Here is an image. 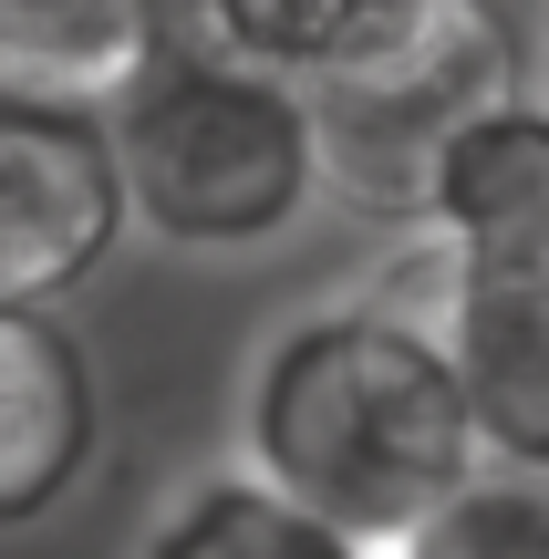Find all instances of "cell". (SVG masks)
<instances>
[{
  "label": "cell",
  "mask_w": 549,
  "mask_h": 559,
  "mask_svg": "<svg viewBox=\"0 0 549 559\" xmlns=\"http://www.w3.org/2000/svg\"><path fill=\"white\" fill-rule=\"evenodd\" d=\"M239 445L270 487L322 508L373 559H394L488 466L456 353L435 311H415L405 290L322 300V311L281 321L249 362Z\"/></svg>",
  "instance_id": "1"
},
{
  "label": "cell",
  "mask_w": 549,
  "mask_h": 559,
  "mask_svg": "<svg viewBox=\"0 0 549 559\" xmlns=\"http://www.w3.org/2000/svg\"><path fill=\"white\" fill-rule=\"evenodd\" d=\"M124 207L166 249H270L332 198L322 115L301 73L177 32L166 62L104 115Z\"/></svg>",
  "instance_id": "2"
},
{
  "label": "cell",
  "mask_w": 549,
  "mask_h": 559,
  "mask_svg": "<svg viewBox=\"0 0 549 559\" xmlns=\"http://www.w3.org/2000/svg\"><path fill=\"white\" fill-rule=\"evenodd\" d=\"M311 83L322 115V166L332 198L363 218L415 228L446 145L509 94H529V52H518L498 0H373L343 41H332Z\"/></svg>",
  "instance_id": "3"
},
{
  "label": "cell",
  "mask_w": 549,
  "mask_h": 559,
  "mask_svg": "<svg viewBox=\"0 0 549 559\" xmlns=\"http://www.w3.org/2000/svg\"><path fill=\"white\" fill-rule=\"evenodd\" d=\"M124 228H135V207H124V166H115L104 115L0 104V300L62 311L115 260Z\"/></svg>",
  "instance_id": "4"
},
{
  "label": "cell",
  "mask_w": 549,
  "mask_h": 559,
  "mask_svg": "<svg viewBox=\"0 0 549 559\" xmlns=\"http://www.w3.org/2000/svg\"><path fill=\"white\" fill-rule=\"evenodd\" d=\"M104 445V373L41 300H0V528L52 519Z\"/></svg>",
  "instance_id": "5"
},
{
  "label": "cell",
  "mask_w": 549,
  "mask_h": 559,
  "mask_svg": "<svg viewBox=\"0 0 549 559\" xmlns=\"http://www.w3.org/2000/svg\"><path fill=\"white\" fill-rule=\"evenodd\" d=\"M415 239L467 280H518L549 270V94H509L498 115H477L467 135L446 145L426 187V218Z\"/></svg>",
  "instance_id": "6"
},
{
  "label": "cell",
  "mask_w": 549,
  "mask_h": 559,
  "mask_svg": "<svg viewBox=\"0 0 549 559\" xmlns=\"http://www.w3.org/2000/svg\"><path fill=\"white\" fill-rule=\"evenodd\" d=\"M415 311H435V332L456 353L477 445L509 466H549V270L467 280L426 249V300Z\"/></svg>",
  "instance_id": "7"
},
{
  "label": "cell",
  "mask_w": 549,
  "mask_h": 559,
  "mask_svg": "<svg viewBox=\"0 0 549 559\" xmlns=\"http://www.w3.org/2000/svg\"><path fill=\"white\" fill-rule=\"evenodd\" d=\"M177 41V0H0V104L115 115Z\"/></svg>",
  "instance_id": "8"
},
{
  "label": "cell",
  "mask_w": 549,
  "mask_h": 559,
  "mask_svg": "<svg viewBox=\"0 0 549 559\" xmlns=\"http://www.w3.org/2000/svg\"><path fill=\"white\" fill-rule=\"evenodd\" d=\"M135 559H373V549L343 539V528H332L322 508H301L290 487H270L260 466H207V477H187L177 498L156 508V528H145Z\"/></svg>",
  "instance_id": "9"
},
{
  "label": "cell",
  "mask_w": 549,
  "mask_h": 559,
  "mask_svg": "<svg viewBox=\"0 0 549 559\" xmlns=\"http://www.w3.org/2000/svg\"><path fill=\"white\" fill-rule=\"evenodd\" d=\"M394 559H549V466L488 456Z\"/></svg>",
  "instance_id": "10"
},
{
  "label": "cell",
  "mask_w": 549,
  "mask_h": 559,
  "mask_svg": "<svg viewBox=\"0 0 549 559\" xmlns=\"http://www.w3.org/2000/svg\"><path fill=\"white\" fill-rule=\"evenodd\" d=\"M363 11L373 0H187L177 32L218 41V52H249V62H270V73H322L332 41Z\"/></svg>",
  "instance_id": "11"
},
{
  "label": "cell",
  "mask_w": 549,
  "mask_h": 559,
  "mask_svg": "<svg viewBox=\"0 0 549 559\" xmlns=\"http://www.w3.org/2000/svg\"><path fill=\"white\" fill-rule=\"evenodd\" d=\"M539 94H549V32H539Z\"/></svg>",
  "instance_id": "12"
}]
</instances>
